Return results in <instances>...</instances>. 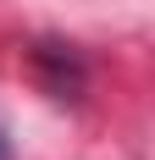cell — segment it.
<instances>
[{
  "instance_id": "obj_1",
  "label": "cell",
  "mask_w": 155,
  "mask_h": 160,
  "mask_svg": "<svg viewBox=\"0 0 155 160\" xmlns=\"http://www.w3.org/2000/svg\"><path fill=\"white\" fill-rule=\"evenodd\" d=\"M0 160H11V138H6V127H0Z\"/></svg>"
}]
</instances>
